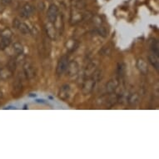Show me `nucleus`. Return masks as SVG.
<instances>
[{
  "label": "nucleus",
  "mask_w": 159,
  "mask_h": 159,
  "mask_svg": "<svg viewBox=\"0 0 159 159\" xmlns=\"http://www.w3.org/2000/svg\"><path fill=\"white\" fill-rule=\"evenodd\" d=\"M97 82L98 81H97L96 78H94L93 76H90L89 78H87L86 80L84 81V84H83V87H82L83 93L87 95V94H89L90 93H92L94 89V87L96 85Z\"/></svg>",
  "instance_id": "nucleus-1"
},
{
  "label": "nucleus",
  "mask_w": 159,
  "mask_h": 159,
  "mask_svg": "<svg viewBox=\"0 0 159 159\" xmlns=\"http://www.w3.org/2000/svg\"><path fill=\"white\" fill-rule=\"evenodd\" d=\"M68 63H69V58L68 55H63L59 58L57 62V68H56V73L57 75H62L65 73L68 68Z\"/></svg>",
  "instance_id": "nucleus-2"
},
{
  "label": "nucleus",
  "mask_w": 159,
  "mask_h": 159,
  "mask_svg": "<svg viewBox=\"0 0 159 159\" xmlns=\"http://www.w3.org/2000/svg\"><path fill=\"white\" fill-rule=\"evenodd\" d=\"M57 16H58V8L55 4H51L48 9L47 17L50 24H54L57 21Z\"/></svg>",
  "instance_id": "nucleus-3"
},
{
  "label": "nucleus",
  "mask_w": 159,
  "mask_h": 159,
  "mask_svg": "<svg viewBox=\"0 0 159 159\" xmlns=\"http://www.w3.org/2000/svg\"><path fill=\"white\" fill-rule=\"evenodd\" d=\"M34 12V6L29 4V3H27L22 8L21 11H20V17L22 18H24V19H27V18H30L33 13Z\"/></svg>",
  "instance_id": "nucleus-4"
},
{
  "label": "nucleus",
  "mask_w": 159,
  "mask_h": 159,
  "mask_svg": "<svg viewBox=\"0 0 159 159\" xmlns=\"http://www.w3.org/2000/svg\"><path fill=\"white\" fill-rule=\"evenodd\" d=\"M24 73L28 79H32L36 76V70L30 63H25L24 65Z\"/></svg>",
  "instance_id": "nucleus-5"
},
{
  "label": "nucleus",
  "mask_w": 159,
  "mask_h": 159,
  "mask_svg": "<svg viewBox=\"0 0 159 159\" xmlns=\"http://www.w3.org/2000/svg\"><path fill=\"white\" fill-rule=\"evenodd\" d=\"M13 26H14L15 29H18V31L23 34H28L30 33L29 27L26 24L18 21V19H15V20H14V22H13Z\"/></svg>",
  "instance_id": "nucleus-6"
},
{
  "label": "nucleus",
  "mask_w": 159,
  "mask_h": 159,
  "mask_svg": "<svg viewBox=\"0 0 159 159\" xmlns=\"http://www.w3.org/2000/svg\"><path fill=\"white\" fill-rule=\"evenodd\" d=\"M70 86L68 84H63L59 89V93H58L59 98H61L62 100H64V101L68 99V98L70 96Z\"/></svg>",
  "instance_id": "nucleus-7"
},
{
  "label": "nucleus",
  "mask_w": 159,
  "mask_h": 159,
  "mask_svg": "<svg viewBox=\"0 0 159 159\" xmlns=\"http://www.w3.org/2000/svg\"><path fill=\"white\" fill-rule=\"evenodd\" d=\"M67 72L69 76H74L76 75L78 72V64L75 61H71L68 63V68H67Z\"/></svg>",
  "instance_id": "nucleus-8"
},
{
  "label": "nucleus",
  "mask_w": 159,
  "mask_h": 159,
  "mask_svg": "<svg viewBox=\"0 0 159 159\" xmlns=\"http://www.w3.org/2000/svg\"><path fill=\"white\" fill-rule=\"evenodd\" d=\"M97 68V63L96 62H92L89 64V65L87 66L86 69L84 71V76L85 77H90L92 76V74L97 70L96 69Z\"/></svg>",
  "instance_id": "nucleus-9"
},
{
  "label": "nucleus",
  "mask_w": 159,
  "mask_h": 159,
  "mask_svg": "<svg viewBox=\"0 0 159 159\" xmlns=\"http://www.w3.org/2000/svg\"><path fill=\"white\" fill-rule=\"evenodd\" d=\"M117 86H118V81L116 80V79H112V80H110L107 84V85H106V90H107L108 93H112L116 90Z\"/></svg>",
  "instance_id": "nucleus-10"
},
{
  "label": "nucleus",
  "mask_w": 159,
  "mask_h": 159,
  "mask_svg": "<svg viewBox=\"0 0 159 159\" xmlns=\"http://www.w3.org/2000/svg\"><path fill=\"white\" fill-rule=\"evenodd\" d=\"M150 48L151 50L152 51L154 55H156L157 57H158L159 55V45L158 41L156 39H150Z\"/></svg>",
  "instance_id": "nucleus-11"
},
{
  "label": "nucleus",
  "mask_w": 159,
  "mask_h": 159,
  "mask_svg": "<svg viewBox=\"0 0 159 159\" xmlns=\"http://www.w3.org/2000/svg\"><path fill=\"white\" fill-rule=\"evenodd\" d=\"M137 66H138V69L141 72L142 74L145 75V74L148 73V65H147L146 62L143 59H138V63H137Z\"/></svg>",
  "instance_id": "nucleus-12"
},
{
  "label": "nucleus",
  "mask_w": 159,
  "mask_h": 159,
  "mask_svg": "<svg viewBox=\"0 0 159 159\" xmlns=\"http://www.w3.org/2000/svg\"><path fill=\"white\" fill-rule=\"evenodd\" d=\"M149 63H151L152 67L155 68L157 71H158L159 69V62H158V57H157L156 55H149L148 56Z\"/></svg>",
  "instance_id": "nucleus-13"
},
{
  "label": "nucleus",
  "mask_w": 159,
  "mask_h": 159,
  "mask_svg": "<svg viewBox=\"0 0 159 159\" xmlns=\"http://www.w3.org/2000/svg\"><path fill=\"white\" fill-rule=\"evenodd\" d=\"M22 92H23V84L20 79H18L13 85V93H15V94L20 95Z\"/></svg>",
  "instance_id": "nucleus-14"
},
{
  "label": "nucleus",
  "mask_w": 159,
  "mask_h": 159,
  "mask_svg": "<svg viewBox=\"0 0 159 159\" xmlns=\"http://www.w3.org/2000/svg\"><path fill=\"white\" fill-rule=\"evenodd\" d=\"M11 43V39L9 38H2V40L0 42V49H5Z\"/></svg>",
  "instance_id": "nucleus-15"
},
{
  "label": "nucleus",
  "mask_w": 159,
  "mask_h": 159,
  "mask_svg": "<svg viewBox=\"0 0 159 159\" xmlns=\"http://www.w3.org/2000/svg\"><path fill=\"white\" fill-rule=\"evenodd\" d=\"M13 50L14 52L17 53L18 55H21L23 52H24V48H23V45L19 43H15L13 44Z\"/></svg>",
  "instance_id": "nucleus-16"
},
{
  "label": "nucleus",
  "mask_w": 159,
  "mask_h": 159,
  "mask_svg": "<svg viewBox=\"0 0 159 159\" xmlns=\"http://www.w3.org/2000/svg\"><path fill=\"white\" fill-rule=\"evenodd\" d=\"M125 66L123 63H119L117 65V75L119 77H123L124 74H125Z\"/></svg>",
  "instance_id": "nucleus-17"
},
{
  "label": "nucleus",
  "mask_w": 159,
  "mask_h": 159,
  "mask_svg": "<svg viewBox=\"0 0 159 159\" xmlns=\"http://www.w3.org/2000/svg\"><path fill=\"white\" fill-rule=\"evenodd\" d=\"M12 72L10 70H8V68H3L2 70L0 71V76L3 78H9L11 75H12Z\"/></svg>",
  "instance_id": "nucleus-18"
},
{
  "label": "nucleus",
  "mask_w": 159,
  "mask_h": 159,
  "mask_svg": "<svg viewBox=\"0 0 159 159\" xmlns=\"http://www.w3.org/2000/svg\"><path fill=\"white\" fill-rule=\"evenodd\" d=\"M97 32H98V34L100 36L103 37V38H106L107 35V31L105 27H100V28H98V29H97Z\"/></svg>",
  "instance_id": "nucleus-19"
},
{
  "label": "nucleus",
  "mask_w": 159,
  "mask_h": 159,
  "mask_svg": "<svg viewBox=\"0 0 159 159\" xmlns=\"http://www.w3.org/2000/svg\"><path fill=\"white\" fill-rule=\"evenodd\" d=\"M138 95L137 93H133L130 95L129 98H128V102L130 104H135L136 102H138Z\"/></svg>",
  "instance_id": "nucleus-20"
},
{
  "label": "nucleus",
  "mask_w": 159,
  "mask_h": 159,
  "mask_svg": "<svg viewBox=\"0 0 159 159\" xmlns=\"http://www.w3.org/2000/svg\"><path fill=\"white\" fill-rule=\"evenodd\" d=\"M8 69L10 70L12 73H13L16 69V61L15 59H12L9 61V63L8 64Z\"/></svg>",
  "instance_id": "nucleus-21"
},
{
  "label": "nucleus",
  "mask_w": 159,
  "mask_h": 159,
  "mask_svg": "<svg viewBox=\"0 0 159 159\" xmlns=\"http://www.w3.org/2000/svg\"><path fill=\"white\" fill-rule=\"evenodd\" d=\"M1 35H2L3 38H9V39H10L11 36H12V32L10 31V29H6L2 32V34H1Z\"/></svg>",
  "instance_id": "nucleus-22"
},
{
  "label": "nucleus",
  "mask_w": 159,
  "mask_h": 159,
  "mask_svg": "<svg viewBox=\"0 0 159 159\" xmlns=\"http://www.w3.org/2000/svg\"><path fill=\"white\" fill-rule=\"evenodd\" d=\"M110 51H111L110 48L103 47L102 48V51H100V53H102V55H107L110 53Z\"/></svg>",
  "instance_id": "nucleus-23"
},
{
  "label": "nucleus",
  "mask_w": 159,
  "mask_h": 159,
  "mask_svg": "<svg viewBox=\"0 0 159 159\" xmlns=\"http://www.w3.org/2000/svg\"><path fill=\"white\" fill-rule=\"evenodd\" d=\"M13 2V0H2L1 1V3H2V4L4 6H8L11 3Z\"/></svg>",
  "instance_id": "nucleus-24"
}]
</instances>
